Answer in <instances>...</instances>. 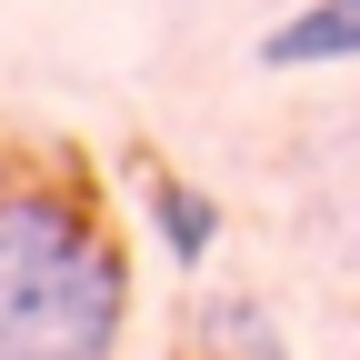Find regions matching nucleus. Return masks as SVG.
I'll return each instance as SVG.
<instances>
[{
    "mask_svg": "<svg viewBox=\"0 0 360 360\" xmlns=\"http://www.w3.org/2000/svg\"><path fill=\"white\" fill-rule=\"evenodd\" d=\"M130 321L120 250L60 191L0 200V360H110Z\"/></svg>",
    "mask_w": 360,
    "mask_h": 360,
    "instance_id": "1",
    "label": "nucleus"
},
{
    "mask_svg": "<svg viewBox=\"0 0 360 360\" xmlns=\"http://www.w3.org/2000/svg\"><path fill=\"white\" fill-rule=\"evenodd\" d=\"M360 60V0H300L281 30H260V70H330Z\"/></svg>",
    "mask_w": 360,
    "mask_h": 360,
    "instance_id": "2",
    "label": "nucleus"
},
{
    "mask_svg": "<svg viewBox=\"0 0 360 360\" xmlns=\"http://www.w3.org/2000/svg\"><path fill=\"white\" fill-rule=\"evenodd\" d=\"M150 231H160V250L180 260V270H200L210 260V240H220V210H210V191H191V180H150Z\"/></svg>",
    "mask_w": 360,
    "mask_h": 360,
    "instance_id": "3",
    "label": "nucleus"
}]
</instances>
